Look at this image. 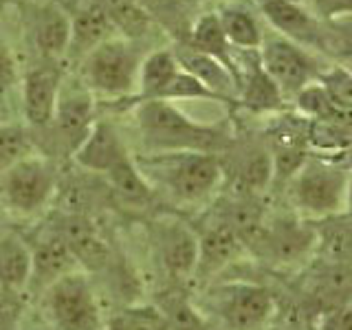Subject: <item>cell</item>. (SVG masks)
<instances>
[{"mask_svg": "<svg viewBox=\"0 0 352 330\" xmlns=\"http://www.w3.org/2000/svg\"><path fill=\"white\" fill-rule=\"evenodd\" d=\"M137 121L150 146L176 152H207L216 143V132L187 119L165 99H141Z\"/></svg>", "mask_w": 352, "mask_h": 330, "instance_id": "cell-1", "label": "cell"}, {"mask_svg": "<svg viewBox=\"0 0 352 330\" xmlns=\"http://www.w3.org/2000/svg\"><path fill=\"white\" fill-rule=\"evenodd\" d=\"M350 174L328 161L306 159L291 179V196L300 212L324 220L346 212V192Z\"/></svg>", "mask_w": 352, "mask_h": 330, "instance_id": "cell-2", "label": "cell"}, {"mask_svg": "<svg viewBox=\"0 0 352 330\" xmlns=\"http://www.w3.org/2000/svg\"><path fill=\"white\" fill-rule=\"evenodd\" d=\"M47 311L60 330H97L99 308L88 280L82 273H69L49 284Z\"/></svg>", "mask_w": 352, "mask_h": 330, "instance_id": "cell-3", "label": "cell"}, {"mask_svg": "<svg viewBox=\"0 0 352 330\" xmlns=\"http://www.w3.org/2000/svg\"><path fill=\"white\" fill-rule=\"evenodd\" d=\"M139 71L137 55L124 40L108 38L84 60V77L91 88L104 95H124L135 86Z\"/></svg>", "mask_w": 352, "mask_h": 330, "instance_id": "cell-4", "label": "cell"}, {"mask_svg": "<svg viewBox=\"0 0 352 330\" xmlns=\"http://www.w3.org/2000/svg\"><path fill=\"white\" fill-rule=\"evenodd\" d=\"M214 306L231 330H260L275 313L271 291L251 282H231L214 293Z\"/></svg>", "mask_w": 352, "mask_h": 330, "instance_id": "cell-5", "label": "cell"}, {"mask_svg": "<svg viewBox=\"0 0 352 330\" xmlns=\"http://www.w3.org/2000/svg\"><path fill=\"white\" fill-rule=\"evenodd\" d=\"M55 187L51 165L40 157H27L18 161L0 176V196L9 207L22 214H31L49 201Z\"/></svg>", "mask_w": 352, "mask_h": 330, "instance_id": "cell-6", "label": "cell"}, {"mask_svg": "<svg viewBox=\"0 0 352 330\" xmlns=\"http://www.w3.org/2000/svg\"><path fill=\"white\" fill-rule=\"evenodd\" d=\"M260 47H262V55H260L262 71L275 82L282 95L284 93L297 95L302 88L313 84V80L317 77L315 62L293 40L271 38L267 42H262Z\"/></svg>", "mask_w": 352, "mask_h": 330, "instance_id": "cell-7", "label": "cell"}, {"mask_svg": "<svg viewBox=\"0 0 352 330\" xmlns=\"http://www.w3.org/2000/svg\"><path fill=\"white\" fill-rule=\"evenodd\" d=\"M176 159L168 168V187L176 198L185 203L201 201L212 194L220 179L223 168L220 161L209 152H174Z\"/></svg>", "mask_w": 352, "mask_h": 330, "instance_id": "cell-8", "label": "cell"}, {"mask_svg": "<svg viewBox=\"0 0 352 330\" xmlns=\"http://www.w3.org/2000/svg\"><path fill=\"white\" fill-rule=\"evenodd\" d=\"M251 245H258L275 262H297L317 249L315 225H308L306 220L286 218L273 225L264 223Z\"/></svg>", "mask_w": 352, "mask_h": 330, "instance_id": "cell-9", "label": "cell"}, {"mask_svg": "<svg viewBox=\"0 0 352 330\" xmlns=\"http://www.w3.org/2000/svg\"><path fill=\"white\" fill-rule=\"evenodd\" d=\"M159 258L174 280H187L198 267V236L181 220H165L157 236Z\"/></svg>", "mask_w": 352, "mask_h": 330, "instance_id": "cell-10", "label": "cell"}, {"mask_svg": "<svg viewBox=\"0 0 352 330\" xmlns=\"http://www.w3.org/2000/svg\"><path fill=\"white\" fill-rule=\"evenodd\" d=\"M73 154H75V161L80 163L82 168L91 172H102L104 176L113 170L115 165L128 159L124 143H121L115 128L106 124V121L93 124L91 132H88L86 139L80 143V148Z\"/></svg>", "mask_w": 352, "mask_h": 330, "instance_id": "cell-11", "label": "cell"}, {"mask_svg": "<svg viewBox=\"0 0 352 330\" xmlns=\"http://www.w3.org/2000/svg\"><path fill=\"white\" fill-rule=\"evenodd\" d=\"M60 93V73L51 66H42L27 75L22 88V102H25V117L31 126L44 128L53 121L55 106Z\"/></svg>", "mask_w": 352, "mask_h": 330, "instance_id": "cell-12", "label": "cell"}, {"mask_svg": "<svg viewBox=\"0 0 352 330\" xmlns=\"http://www.w3.org/2000/svg\"><path fill=\"white\" fill-rule=\"evenodd\" d=\"M174 58L185 73L196 77V80L201 82L207 91H212L218 99L231 97L238 88V77L220 60L212 58V55L201 53L192 47H185V49H176Z\"/></svg>", "mask_w": 352, "mask_h": 330, "instance_id": "cell-13", "label": "cell"}, {"mask_svg": "<svg viewBox=\"0 0 352 330\" xmlns=\"http://www.w3.org/2000/svg\"><path fill=\"white\" fill-rule=\"evenodd\" d=\"M245 249V242L236 234L234 227H229L225 220L214 227H209L203 236H198V267L196 273H216L225 269L231 260L240 256Z\"/></svg>", "mask_w": 352, "mask_h": 330, "instance_id": "cell-14", "label": "cell"}, {"mask_svg": "<svg viewBox=\"0 0 352 330\" xmlns=\"http://www.w3.org/2000/svg\"><path fill=\"white\" fill-rule=\"evenodd\" d=\"M93 113H95V104L88 93L77 91V93H69L64 99H58L53 121L58 126L62 139L69 143V148L73 152L80 148V143L91 132Z\"/></svg>", "mask_w": 352, "mask_h": 330, "instance_id": "cell-15", "label": "cell"}, {"mask_svg": "<svg viewBox=\"0 0 352 330\" xmlns=\"http://www.w3.org/2000/svg\"><path fill=\"white\" fill-rule=\"evenodd\" d=\"M110 31H113V25H110L102 3L91 0L71 18L69 51L75 55H88L95 47L110 38Z\"/></svg>", "mask_w": 352, "mask_h": 330, "instance_id": "cell-16", "label": "cell"}, {"mask_svg": "<svg viewBox=\"0 0 352 330\" xmlns=\"http://www.w3.org/2000/svg\"><path fill=\"white\" fill-rule=\"evenodd\" d=\"M62 238L66 240L77 264L84 269H102L110 258L108 245L99 238L95 227L82 216L69 218L62 229Z\"/></svg>", "mask_w": 352, "mask_h": 330, "instance_id": "cell-17", "label": "cell"}, {"mask_svg": "<svg viewBox=\"0 0 352 330\" xmlns=\"http://www.w3.org/2000/svg\"><path fill=\"white\" fill-rule=\"evenodd\" d=\"M80 267L62 236H53L40 242L36 251H31V278L53 284L64 275L75 273Z\"/></svg>", "mask_w": 352, "mask_h": 330, "instance_id": "cell-18", "label": "cell"}, {"mask_svg": "<svg viewBox=\"0 0 352 330\" xmlns=\"http://www.w3.org/2000/svg\"><path fill=\"white\" fill-rule=\"evenodd\" d=\"M262 11L271 25L282 31L286 40L300 42H317V25L306 9L291 3V0H267L262 5Z\"/></svg>", "mask_w": 352, "mask_h": 330, "instance_id": "cell-19", "label": "cell"}, {"mask_svg": "<svg viewBox=\"0 0 352 330\" xmlns=\"http://www.w3.org/2000/svg\"><path fill=\"white\" fill-rule=\"evenodd\" d=\"M315 234H317V249L330 262L344 264L352 260V216L348 212L317 220Z\"/></svg>", "mask_w": 352, "mask_h": 330, "instance_id": "cell-20", "label": "cell"}, {"mask_svg": "<svg viewBox=\"0 0 352 330\" xmlns=\"http://www.w3.org/2000/svg\"><path fill=\"white\" fill-rule=\"evenodd\" d=\"M36 47L47 58H58L69 51L71 40V18L58 7H44L36 20Z\"/></svg>", "mask_w": 352, "mask_h": 330, "instance_id": "cell-21", "label": "cell"}, {"mask_svg": "<svg viewBox=\"0 0 352 330\" xmlns=\"http://www.w3.org/2000/svg\"><path fill=\"white\" fill-rule=\"evenodd\" d=\"M31 280V249L16 236L0 238V284L9 291Z\"/></svg>", "mask_w": 352, "mask_h": 330, "instance_id": "cell-22", "label": "cell"}, {"mask_svg": "<svg viewBox=\"0 0 352 330\" xmlns=\"http://www.w3.org/2000/svg\"><path fill=\"white\" fill-rule=\"evenodd\" d=\"M179 71L181 66L174 58V51H154L152 55H148L139 66L141 99H154Z\"/></svg>", "mask_w": 352, "mask_h": 330, "instance_id": "cell-23", "label": "cell"}, {"mask_svg": "<svg viewBox=\"0 0 352 330\" xmlns=\"http://www.w3.org/2000/svg\"><path fill=\"white\" fill-rule=\"evenodd\" d=\"M192 49L220 60L231 73L236 75V69L229 58V42L223 31V25H220V18L216 14H207L203 18H198V22L194 25V31H192Z\"/></svg>", "mask_w": 352, "mask_h": 330, "instance_id": "cell-24", "label": "cell"}, {"mask_svg": "<svg viewBox=\"0 0 352 330\" xmlns=\"http://www.w3.org/2000/svg\"><path fill=\"white\" fill-rule=\"evenodd\" d=\"M229 44H236L242 49H258L262 44V31L256 18L245 9H225L218 16Z\"/></svg>", "mask_w": 352, "mask_h": 330, "instance_id": "cell-25", "label": "cell"}, {"mask_svg": "<svg viewBox=\"0 0 352 330\" xmlns=\"http://www.w3.org/2000/svg\"><path fill=\"white\" fill-rule=\"evenodd\" d=\"M106 11L113 29H121L126 36H141L148 29L150 20L137 0H99Z\"/></svg>", "mask_w": 352, "mask_h": 330, "instance_id": "cell-26", "label": "cell"}, {"mask_svg": "<svg viewBox=\"0 0 352 330\" xmlns=\"http://www.w3.org/2000/svg\"><path fill=\"white\" fill-rule=\"evenodd\" d=\"M282 102V91L271 77L262 71V66H253L251 75L247 77L245 91H242V104L253 110H271L278 108Z\"/></svg>", "mask_w": 352, "mask_h": 330, "instance_id": "cell-27", "label": "cell"}, {"mask_svg": "<svg viewBox=\"0 0 352 330\" xmlns=\"http://www.w3.org/2000/svg\"><path fill=\"white\" fill-rule=\"evenodd\" d=\"M106 179L113 185V190L124 198H128V201L143 203L152 196L148 181L143 179L141 172L135 168V163L130 161V157L124 159L119 165H115V168L106 174Z\"/></svg>", "mask_w": 352, "mask_h": 330, "instance_id": "cell-28", "label": "cell"}, {"mask_svg": "<svg viewBox=\"0 0 352 330\" xmlns=\"http://www.w3.org/2000/svg\"><path fill=\"white\" fill-rule=\"evenodd\" d=\"M161 317L168 330H205V322L194 306L179 293H168L159 300Z\"/></svg>", "mask_w": 352, "mask_h": 330, "instance_id": "cell-29", "label": "cell"}, {"mask_svg": "<svg viewBox=\"0 0 352 330\" xmlns=\"http://www.w3.org/2000/svg\"><path fill=\"white\" fill-rule=\"evenodd\" d=\"M273 179V159L269 154H253V157L242 165L240 174H238V185L245 190L247 194L253 192H262Z\"/></svg>", "mask_w": 352, "mask_h": 330, "instance_id": "cell-30", "label": "cell"}, {"mask_svg": "<svg viewBox=\"0 0 352 330\" xmlns=\"http://www.w3.org/2000/svg\"><path fill=\"white\" fill-rule=\"evenodd\" d=\"M31 141L20 128H0V176L22 159L31 157Z\"/></svg>", "mask_w": 352, "mask_h": 330, "instance_id": "cell-31", "label": "cell"}, {"mask_svg": "<svg viewBox=\"0 0 352 330\" xmlns=\"http://www.w3.org/2000/svg\"><path fill=\"white\" fill-rule=\"evenodd\" d=\"M319 84L324 86V91L333 102L352 113V71L344 69V66H335L333 71L317 75Z\"/></svg>", "mask_w": 352, "mask_h": 330, "instance_id": "cell-32", "label": "cell"}, {"mask_svg": "<svg viewBox=\"0 0 352 330\" xmlns=\"http://www.w3.org/2000/svg\"><path fill=\"white\" fill-rule=\"evenodd\" d=\"M198 97L218 99L212 91H207V88L198 82L196 77H192L190 73H185L181 69L172 77V82L165 86L154 99H165V102H170V99H198Z\"/></svg>", "mask_w": 352, "mask_h": 330, "instance_id": "cell-33", "label": "cell"}, {"mask_svg": "<svg viewBox=\"0 0 352 330\" xmlns=\"http://www.w3.org/2000/svg\"><path fill=\"white\" fill-rule=\"evenodd\" d=\"M319 330H352V300L330 306L319 313Z\"/></svg>", "mask_w": 352, "mask_h": 330, "instance_id": "cell-34", "label": "cell"}, {"mask_svg": "<svg viewBox=\"0 0 352 330\" xmlns=\"http://www.w3.org/2000/svg\"><path fill=\"white\" fill-rule=\"evenodd\" d=\"M315 11L324 18L352 16V0H313Z\"/></svg>", "mask_w": 352, "mask_h": 330, "instance_id": "cell-35", "label": "cell"}, {"mask_svg": "<svg viewBox=\"0 0 352 330\" xmlns=\"http://www.w3.org/2000/svg\"><path fill=\"white\" fill-rule=\"evenodd\" d=\"M14 80H16L14 60H11V55H9L5 44L0 42V93L7 91V88L14 84Z\"/></svg>", "mask_w": 352, "mask_h": 330, "instance_id": "cell-36", "label": "cell"}, {"mask_svg": "<svg viewBox=\"0 0 352 330\" xmlns=\"http://www.w3.org/2000/svg\"><path fill=\"white\" fill-rule=\"evenodd\" d=\"M339 27V36H341V44H344V49L348 51V55L352 58V16H346L337 22Z\"/></svg>", "mask_w": 352, "mask_h": 330, "instance_id": "cell-37", "label": "cell"}, {"mask_svg": "<svg viewBox=\"0 0 352 330\" xmlns=\"http://www.w3.org/2000/svg\"><path fill=\"white\" fill-rule=\"evenodd\" d=\"M346 212L352 216V174H350V181H348V192H346Z\"/></svg>", "mask_w": 352, "mask_h": 330, "instance_id": "cell-38", "label": "cell"}, {"mask_svg": "<svg viewBox=\"0 0 352 330\" xmlns=\"http://www.w3.org/2000/svg\"><path fill=\"white\" fill-rule=\"evenodd\" d=\"M350 71H352V69H350Z\"/></svg>", "mask_w": 352, "mask_h": 330, "instance_id": "cell-39", "label": "cell"}]
</instances>
